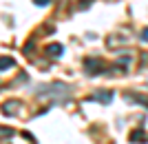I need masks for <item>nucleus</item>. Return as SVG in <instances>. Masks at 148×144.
<instances>
[{
  "mask_svg": "<svg viewBox=\"0 0 148 144\" xmlns=\"http://www.w3.org/2000/svg\"><path fill=\"white\" fill-rule=\"evenodd\" d=\"M84 71H86V75H99L104 71V62L97 60V58H86L84 60Z\"/></svg>",
  "mask_w": 148,
  "mask_h": 144,
  "instance_id": "nucleus-1",
  "label": "nucleus"
},
{
  "mask_svg": "<svg viewBox=\"0 0 148 144\" xmlns=\"http://www.w3.org/2000/svg\"><path fill=\"white\" fill-rule=\"evenodd\" d=\"M44 53H47V56H51V58H60L62 53H64V47H62V44H58V42H51V44H47V47H44Z\"/></svg>",
  "mask_w": 148,
  "mask_h": 144,
  "instance_id": "nucleus-2",
  "label": "nucleus"
},
{
  "mask_svg": "<svg viewBox=\"0 0 148 144\" xmlns=\"http://www.w3.org/2000/svg\"><path fill=\"white\" fill-rule=\"evenodd\" d=\"M91 100L102 102V104H108V102L113 100V91H106V89H102V91H97V93H93V95H91Z\"/></svg>",
  "mask_w": 148,
  "mask_h": 144,
  "instance_id": "nucleus-3",
  "label": "nucleus"
},
{
  "mask_svg": "<svg viewBox=\"0 0 148 144\" xmlns=\"http://www.w3.org/2000/svg\"><path fill=\"white\" fill-rule=\"evenodd\" d=\"M128 140L133 144H144V142H148V135L144 133V129H135V131L128 135Z\"/></svg>",
  "mask_w": 148,
  "mask_h": 144,
  "instance_id": "nucleus-4",
  "label": "nucleus"
},
{
  "mask_svg": "<svg viewBox=\"0 0 148 144\" xmlns=\"http://www.w3.org/2000/svg\"><path fill=\"white\" fill-rule=\"evenodd\" d=\"M115 64H117V69H126L128 64H133V56H130V53H122V56L115 60Z\"/></svg>",
  "mask_w": 148,
  "mask_h": 144,
  "instance_id": "nucleus-5",
  "label": "nucleus"
},
{
  "mask_svg": "<svg viewBox=\"0 0 148 144\" xmlns=\"http://www.w3.org/2000/svg\"><path fill=\"white\" fill-rule=\"evenodd\" d=\"M16 107H20V102L18 100H11V102H5V109H2V113L5 115H16Z\"/></svg>",
  "mask_w": 148,
  "mask_h": 144,
  "instance_id": "nucleus-6",
  "label": "nucleus"
},
{
  "mask_svg": "<svg viewBox=\"0 0 148 144\" xmlns=\"http://www.w3.org/2000/svg\"><path fill=\"white\" fill-rule=\"evenodd\" d=\"M124 98H126L128 102H139V104L148 107V100H146V98H142V95H135V93H133V95H130V93H124Z\"/></svg>",
  "mask_w": 148,
  "mask_h": 144,
  "instance_id": "nucleus-7",
  "label": "nucleus"
},
{
  "mask_svg": "<svg viewBox=\"0 0 148 144\" xmlns=\"http://www.w3.org/2000/svg\"><path fill=\"white\" fill-rule=\"evenodd\" d=\"M13 64H16V60H13V58L2 56V60H0V69H2V71H7V69H11Z\"/></svg>",
  "mask_w": 148,
  "mask_h": 144,
  "instance_id": "nucleus-8",
  "label": "nucleus"
},
{
  "mask_svg": "<svg viewBox=\"0 0 148 144\" xmlns=\"http://www.w3.org/2000/svg\"><path fill=\"white\" fill-rule=\"evenodd\" d=\"M11 135H13V131H11V129H7V126H2V138H11Z\"/></svg>",
  "mask_w": 148,
  "mask_h": 144,
  "instance_id": "nucleus-9",
  "label": "nucleus"
},
{
  "mask_svg": "<svg viewBox=\"0 0 148 144\" xmlns=\"http://www.w3.org/2000/svg\"><path fill=\"white\" fill-rule=\"evenodd\" d=\"M33 2H36L38 7H49V2H51V0H33Z\"/></svg>",
  "mask_w": 148,
  "mask_h": 144,
  "instance_id": "nucleus-10",
  "label": "nucleus"
},
{
  "mask_svg": "<svg viewBox=\"0 0 148 144\" xmlns=\"http://www.w3.org/2000/svg\"><path fill=\"white\" fill-rule=\"evenodd\" d=\"M142 40H144V42H148V27L142 31Z\"/></svg>",
  "mask_w": 148,
  "mask_h": 144,
  "instance_id": "nucleus-11",
  "label": "nucleus"
}]
</instances>
